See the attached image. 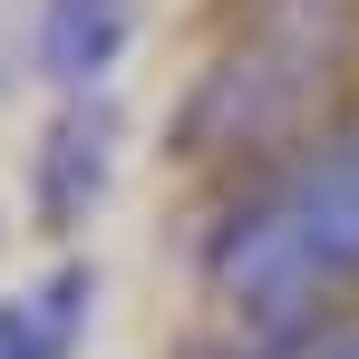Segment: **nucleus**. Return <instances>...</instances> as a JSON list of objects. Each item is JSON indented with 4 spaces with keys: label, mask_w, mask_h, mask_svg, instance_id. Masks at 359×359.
Instances as JSON below:
<instances>
[{
    "label": "nucleus",
    "mask_w": 359,
    "mask_h": 359,
    "mask_svg": "<svg viewBox=\"0 0 359 359\" xmlns=\"http://www.w3.org/2000/svg\"><path fill=\"white\" fill-rule=\"evenodd\" d=\"M252 359H359V311L320 320V330H301V340H282V350H252Z\"/></svg>",
    "instance_id": "obj_6"
},
{
    "label": "nucleus",
    "mask_w": 359,
    "mask_h": 359,
    "mask_svg": "<svg viewBox=\"0 0 359 359\" xmlns=\"http://www.w3.org/2000/svg\"><path fill=\"white\" fill-rule=\"evenodd\" d=\"M194 292L243 359L340 320L359 292V107L292 156L224 175L214 224L194 233Z\"/></svg>",
    "instance_id": "obj_1"
},
{
    "label": "nucleus",
    "mask_w": 359,
    "mask_h": 359,
    "mask_svg": "<svg viewBox=\"0 0 359 359\" xmlns=\"http://www.w3.org/2000/svg\"><path fill=\"white\" fill-rule=\"evenodd\" d=\"M117 165H126V107L97 88V97H59V117L39 126L29 146V224L39 233H88L117 194Z\"/></svg>",
    "instance_id": "obj_3"
},
{
    "label": "nucleus",
    "mask_w": 359,
    "mask_h": 359,
    "mask_svg": "<svg viewBox=\"0 0 359 359\" xmlns=\"http://www.w3.org/2000/svg\"><path fill=\"white\" fill-rule=\"evenodd\" d=\"M350 78L359 0H252V20L184 78L165 117V165H194V175L272 165L350 117Z\"/></svg>",
    "instance_id": "obj_2"
},
{
    "label": "nucleus",
    "mask_w": 359,
    "mask_h": 359,
    "mask_svg": "<svg viewBox=\"0 0 359 359\" xmlns=\"http://www.w3.org/2000/svg\"><path fill=\"white\" fill-rule=\"evenodd\" d=\"M88 320H97V262L68 252L0 292V359H78Z\"/></svg>",
    "instance_id": "obj_5"
},
{
    "label": "nucleus",
    "mask_w": 359,
    "mask_h": 359,
    "mask_svg": "<svg viewBox=\"0 0 359 359\" xmlns=\"http://www.w3.org/2000/svg\"><path fill=\"white\" fill-rule=\"evenodd\" d=\"M126 49H136V0H39L29 59L59 97H97Z\"/></svg>",
    "instance_id": "obj_4"
}]
</instances>
